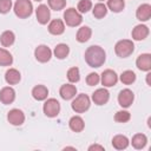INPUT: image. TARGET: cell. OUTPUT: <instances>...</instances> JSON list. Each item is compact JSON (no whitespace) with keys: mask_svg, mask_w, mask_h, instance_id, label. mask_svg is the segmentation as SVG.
<instances>
[{"mask_svg":"<svg viewBox=\"0 0 151 151\" xmlns=\"http://www.w3.org/2000/svg\"><path fill=\"white\" fill-rule=\"evenodd\" d=\"M42 110H44V113H45L47 117L53 118V117H57V116L59 114L60 104H59V101H58L57 99L50 98V99H47V100L45 101Z\"/></svg>","mask_w":151,"mask_h":151,"instance_id":"cell-6","label":"cell"},{"mask_svg":"<svg viewBox=\"0 0 151 151\" xmlns=\"http://www.w3.org/2000/svg\"><path fill=\"white\" fill-rule=\"evenodd\" d=\"M112 145L117 150H124L129 145V139H127V137H125L123 134H117L112 139Z\"/></svg>","mask_w":151,"mask_h":151,"instance_id":"cell-22","label":"cell"},{"mask_svg":"<svg viewBox=\"0 0 151 151\" xmlns=\"http://www.w3.org/2000/svg\"><path fill=\"white\" fill-rule=\"evenodd\" d=\"M136 65L140 71H150L151 70V54L149 53L140 54L136 60Z\"/></svg>","mask_w":151,"mask_h":151,"instance_id":"cell-14","label":"cell"},{"mask_svg":"<svg viewBox=\"0 0 151 151\" xmlns=\"http://www.w3.org/2000/svg\"><path fill=\"white\" fill-rule=\"evenodd\" d=\"M77 93V87L74 85H71V84H65L60 87L59 90V94L63 99L65 100H70L72 99Z\"/></svg>","mask_w":151,"mask_h":151,"instance_id":"cell-15","label":"cell"},{"mask_svg":"<svg viewBox=\"0 0 151 151\" xmlns=\"http://www.w3.org/2000/svg\"><path fill=\"white\" fill-rule=\"evenodd\" d=\"M134 99V96H133V92L129 88H125V90H122L118 94V103L122 107H129L131 106L132 101Z\"/></svg>","mask_w":151,"mask_h":151,"instance_id":"cell-9","label":"cell"},{"mask_svg":"<svg viewBox=\"0 0 151 151\" xmlns=\"http://www.w3.org/2000/svg\"><path fill=\"white\" fill-rule=\"evenodd\" d=\"M35 15H37V20L41 25L47 24L50 21V18H51V12H50V8L47 7V5L38 6V8L35 9Z\"/></svg>","mask_w":151,"mask_h":151,"instance_id":"cell-11","label":"cell"},{"mask_svg":"<svg viewBox=\"0 0 151 151\" xmlns=\"http://www.w3.org/2000/svg\"><path fill=\"white\" fill-rule=\"evenodd\" d=\"M33 12V6L29 0H17L14 4V13L20 19L28 18Z\"/></svg>","mask_w":151,"mask_h":151,"instance_id":"cell-2","label":"cell"},{"mask_svg":"<svg viewBox=\"0 0 151 151\" xmlns=\"http://www.w3.org/2000/svg\"><path fill=\"white\" fill-rule=\"evenodd\" d=\"M35 59L40 63H47L52 57V51L46 45H39L34 51Z\"/></svg>","mask_w":151,"mask_h":151,"instance_id":"cell-7","label":"cell"},{"mask_svg":"<svg viewBox=\"0 0 151 151\" xmlns=\"http://www.w3.org/2000/svg\"><path fill=\"white\" fill-rule=\"evenodd\" d=\"M67 79H68L71 83H77V81H79V79H80L79 68H78V67H71V68L67 71Z\"/></svg>","mask_w":151,"mask_h":151,"instance_id":"cell-31","label":"cell"},{"mask_svg":"<svg viewBox=\"0 0 151 151\" xmlns=\"http://www.w3.org/2000/svg\"><path fill=\"white\" fill-rule=\"evenodd\" d=\"M105 51L97 45L90 46L85 52V60L91 67H100L105 63Z\"/></svg>","mask_w":151,"mask_h":151,"instance_id":"cell-1","label":"cell"},{"mask_svg":"<svg viewBox=\"0 0 151 151\" xmlns=\"http://www.w3.org/2000/svg\"><path fill=\"white\" fill-rule=\"evenodd\" d=\"M136 80V74H134V72H132V71H124L122 74H120V81L123 83V84H125V85H130V84H132L133 81Z\"/></svg>","mask_w":151,"mask_h":151,"instance_id":"cell-30","label":"cell"},{"mask_svg":"<svg viewBox=\"0 0 151 151\" xmlns=\"http://www.w3.org/2000/svg\"><path fill=\"white\" fill-rule=\"evenodd\" d=\"M20 72L15 68H9L6 73H5V80L7 81V84L9 85H15L20 81Z\"/></svg>","mask_w":151,"mask_h":151,"instance_id":"cell-20","label":"cell"},{"mask_svg":"<svg viewBox=\"0 0 151 151\" xmlns=\"http://www.w3.org/2000/svg\"><path fill=\"white\" fill-rule=\"evenodd\" d=\"M91 34H92L91 28L88 26H83L77 32V40L79 42H85L91 38Z\"/></svg>","mask_w":151,"mask_h":151,"instance_id":"cell-23","label":"cell"},{"mask_svg":"<svg viewBox=\"0 0 151 151\" xmlns=\"http://www.w3.org/2000/svg\"><path fill=\"white\" fill-rule=\"evenodd\" d=\"M12 8V0H0V13H7Z\"/></svg>","mask_w":151,"mask_h":151,"instance_id":"cell-36","label":"cell"},{"mask_svg":"<svg viewBox=\"0 0 151 151\" xmlns=\"http://www.w3.org/2000/svg\"><path fill=\"white\" fill-rule=\"evenodd\" d=\"M7 119H8V122H9L12 125L18 126V125H21V124L25 122V114H24V112H22L21 110H19V109H13V110H11V111L8 112Z\"/></svg>","mask_w":151,"mask_h":151,"instance_id":"cell-10","label":"cell"},{"mask_svg":"<svg viewBox=\"0 0 151 151\" xmlns=\"http://www.w3.org/2000/svg\"><path fill=\"white\" fill-rule=\"evenodd\" d=\"M134 50V45L131 40L129 39H123V40H119L116 46H114V52L118 57L120 58H126L129 57L130 54H132Z\"/></svg>","mask_w":151,"mask_h":151,"instance_id":"cell-3","label":"cell"},{"mask_svg":"<svg viewBox=\"0 0 151 151\" xmlns=\"http://www.w3.org/2000/svg\"><path fill=\"white\" fill-rule=\"evenodd\" d=\"M99 80H100V78H99V76H98L96 72H92V73H90V74L86 77V83H87V85H90V86L97 85V84L99 83Z\"/></svg>","mask_w":151,"mask_h":151,"instance_id":"cell-35","label":"cell"},{"mask_svg":"<svg viewBox=\"0 0 151 151\" xmlns=\"http://www.w3.org/2000/svg\"><path fill=\"white\" fill-rule=\"evenodd\" d=\"M14 40H15V35H14V33L12 31H5L0 35V42L5 47H8V46L13 45Z\"/></svg>","mask_w":151,"mask_h":151,"instance_id":"cell-24","label":"cell"},{"mask_svg":"<svg viewBox=\"0 0 151 151\" xmlns=\"http://www.w3.org/2000/svg\"><path fill=\"white\" fill-rule=\"evenodd\" d=\"M149 35V28L145 25H137L132 29V38L134 40H144Z\"/></svg>","mask_w":151,"mask_h":151,"instance_id":"cell-18","label":"cell"},{"mask_svg":"<svg viewBox=\"0 0 151 151\" xmlns=\"http://www.w3.org/2000/svg\"><path fill=\"white\" fill-rule=\"evenodd\" d=\"M99 1H104V0H99Z\"/></svg>","mask_w":151,"mask_h":151,"instance_id":"cell-40","label":"cell"},{"mask_svg":"<svg viewBox=\"0 0 151 151\" xmlns=\"http://www.w3.org/2000/svg\"><path fill=\"white\" fill-rule=\"evenodd\" d=\"M35 1H41V0H35Z\"/></svg>","mask_w":151,"mask_h":151,"instance_id":"cell-39","label":"cell"},{"mask_svg":"<svg viewBox=\"0 0 151 151\" xmlns=\"http://www.w3.org/2000/svg\"><path fill=\"white\" fill-rule=\"evenodd\" d=\"M14 99H15V91L12 87L7 86L0 91V101L2 104H6V105L12 104Z\"/></svg>","mask_w":151,"mask_h":151,"instance_id":"cell-13","label":"cell"},{"mask_svg":"<svg viewBox=\"0 0 151 151\" xmlns=\"http://www.w3.org/2000/svg\"><path fill=\"white\" fill-rule=\"evenodd\" d=\"M88 150H90V151H92V150H99V151H103V150H104V146L98 145V144H93V145H91V146L88 147Z\"/></svg>","mask_w":151,"mask_h":151,"instance_id":"cell-37","label":"cell"},{"mask_svg":"<svg viewBox=\"0 0 151 151\" xmlns=\"http://www.w3.org/2000/svg\"><path fill=\"white\" fill-rule=\"evenodd\" d=\"M90 105H91L90 98H88V96H86L84 93L77 96L76 99L72 101V109L77 113H83V112L87 111L88 107H90Z\"/></svg>","mask_w":151,"mask_h":151,"instance_id":"cell-4","label":"cell"},{"mask_svg":"<svg viewBox=\"0 0 151 151\" xmlns=\"http://www.w3.org/2000/svg\"><path fill=\"white\" fill-rule=\"evenodd\" d=\"M48 6L53 11H60L66 6V0H48Z\"/></svg>","mask_w":151,"mask_h":151,"instance_id":"cell-34","label":"cell"},{"mask_svg":"<svg viewBox=\"0 0 151 151\" xmlns=\"http://www.w3.org/2000/svg\"><path fill=\"white\" fill-rule=\"evenodd\" d=\"M53 52H54V55L58 59H65L68 55V53H70V47L66 44H58L54 47Z\"/></svg>","mask_w":151,"mask_h":151,"instance_id":"cell-25","label":"cell"},{"mask_svg":"<svg viewBox=\"0 0 151 151\" xmlns=\"http://www.w3.org/2000/svg\"><path fill=\"white\" fill-rule=\"evenodd\" d=\"M136 17L140 21H146L151 17V6L149 4H143L137 8Z\"/></svg>","mask_w":151,"mask_h":151,"instance_id":"cell-16","label":"cell"},{"mask_svg":"<svg viewBox=\"0 0 151 151\" xmlns=\"http://www.w3.org/2000/svg\"><path fill=\"white\" fill-rule=\"evenodd\" d=\"M64 31H65V25L60 19H54L48 25V32L51 34L59 35V34H63Z\"/></svg>","mask_w":151,"mask_h":151,"instance_id":"cell-17","label":"cell"},{"mask_svg":"<svg viewBox=\"0 0 151 151\" xmlns=\"http://www.w3.org/2000/svg\"><path fill=\"white\" fill-rule=\"evenodd\" d=\"M124 6H125V2L124 0H109L107 1V7L112 11V12H122L124 9Z\"/></svg>","mask_w":151,"mask_h":151,"instance_id":"cell-28","label":"cell"},{"mask_svg":"<svg viewBox=\"0 0 151 151\" xmlns=\"http://www.w3.org/2000/svg\"><path fill=\"white\" fill-rule=\"evenodd\" d=\"M64 20L66 22V25L71 26V27H76L78 25L81 24L83 21V18H81V14L76 9V8H68L65 11L64 13Z\"/></svg>","mask_w":151,"mask_h":151,"instance_id":"cell-5","label":"cell"},{"mask_svg":"<svg viewBox=\"0 0 151 151\" xmlns=\"http://www.w3.org/2000/svg\"><path fill=\"white\" fill-rule=\"evenodd\" d=\"M32 96L35 100H45L48 96V90L44 85H37L32 90Z\"/></svg>","mask_w":151,"mask_h":151,"instance_id":"cell-21","label":"cell"},{"mask_svg":"<svg viewBox=\"0 0 151 151\" xmlns=\"http://www.w3.org/2000/svg\"><path fill=\"white\" fill-rule=\"evenodd\" d=\"M92 8L91 0H80L78 2V12L80 13H87Z\"/></svg>","mask_w":151,"mask_h":151,"instance_id":"cell-33","label":"cell"},{"mask_svg":"<svg viewBox=\"0 0 151 151\" xmlns=\"http://www.w3.org/2000/svg\"><path fill=\"white\" fill-rule=\"evenodd\" d=\"M150 76H151V74H150V73H149V74H147V76H146V83H147V85H149V86H150V85H151V84H150Z\"/></svg>","mask_w":151,"mask_h":151,"instance_id":"cell-38","label":"cell"},{"mask_svg":"<svg viewBox=\"0 0 151 151\" xmlns=\"http://www.w3.org/2000/svg\"><path fill=\"white\" fill-rule=\"evenodd\" d=\"M92 12H93V15H94L97 19H101V18H104V17L106 15V13H107V7H106L104 4L99 2V4L94 5Z\"/></svg>","mask_w":151,"mask_h":151,"instance_id":"cell-29","label":"cell"},{"mask_svg":"<svg viewBox=\"0 0 151 151\" xmlns=\"http://www.w3.org/2000/svg\"><path fill=\"white\" fill-rule=\"evenodd\" d=\"M68 126H70V129H71L72 131H74V132H81V131L84 130V127H85V123H84V120H83L81 117H79V116H73V117L70 119V122H68Z\"/></svg>","mask_w":151,"mask_h":151,"instance_id":"cell-19","label":"cell"},{"mask_svg":"<svg viewBox=\"0 0 151 151\" xmlns=\"http://www.w3.org/2000/svg\"><path fill=\"white\" fill-rule=\"evenodd\" d=\"M109 98H110V93H109V91L106 88H98L92 94V100L97 105L106 104L109 101Z\"/></svg>","mask_w":151,"mask_h":151,"instance_id":"cell-12","label":"cell"},{"mask_svg":"<svg viewBox=\"0 0 151 151\" xmlns=\"http://www.w3.org/2000/svg\"><path fill=\"white\" fill-rule=\"evenodd\" d=\"M146 142H147V138H146V136L143 134V133H137V134H134V136L132 137V140H131L132 146H133L134 149H143V147L146 145Z\"/></svg>","mask_w":151,"mask_h":151,"instance_id":"cell-26","label":"cell"},{"mask_svg":"<svg viewBox=\"0 0 151 151\" xmlns=\"http://www.w3.org/2000/svg\"><path fill=\"white\" fill-rule=\"evenodd\" d=\"M130 118H131V114L127 111H118L114 114V120L118 123H126L130 120Z\"/></svg>","mask_w":151,"mask_h":151,"instance_id":"cell-32","label":"cell"},{"mask_svg":"<svg viewBox=\"0 0 151 151\" xmlns=\"http://www.w3.org/2000/svg\"><path fill=\"white\" fill-rule=\"evenodd\" d=\"M12 63H13L12 54L5 48H0V66H9Z\"/></svg>","mask_w":151,"mask_h":151,"instance_id":"cell-27","label":"cell"},{"mask_svg":"<svg viewBox=\"0 0 151 151\" xmlns=\"http://www.w3.org/2000/svg\"><path fill=\"white\" fill-rule=\"evenodd\" d=\"M101 84L105 86V87H111L113 85L117 84L118 81V76L114 71L112 70H105L103 73H101Z\"/></svg>","mask_w":151,"mask_h":151,"instance_id":"cell-8","label":"cell"}]
</instances>
